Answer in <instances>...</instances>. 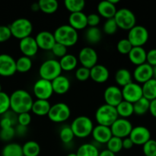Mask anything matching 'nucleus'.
<instances>
[{
  "label": "nucleus",
  "mask_w": 156,
  "mask_h": 156,
  "mask_svg": "<svg viewBox=\"0 0 156 156\" xmlns=\"http://www.w3.org/2000/svg\"><path fill=\"white\" fill-rule=\"evenodd\" d=\"M10 97V110L16 114L30 112L33 105V98L24 89H18L12 93Z\"/></svg>",
  "instance_id": "nucleus-1"
},
{
  "label": "nucleus",
  "mask_w": 156,
  "mask_h": 156,
  "mask_svg": "<svg viewBox=\"0 0 156 156\" xmlns=\"http://www.w3.org/2000/svg\"><path fill=\"white\" fill-rule=\"evenodd\" d=\"M53 34L56 43L62 44L67 48L76 45L79 41L78 31L69 24H62L59 26Z\"/></svg>",
  "instance_id": "nucleus-2"
},
{
  "label": "nucleus",
  "mask_w": 156,
  "mask_h": 156,
  "mask_svg": "<svg viewBox=\"0 0 156 156\" xmlns=\"http://www.w3.org/2000/svg\"><path fill=\"white\" fill-rule=\"evenodd\" d=\"M75 137L85 139L89 136L94 128V124L91 119L87 116L81 115L76 117L70 125Z\"/></svg>",
  "instance_id": "nucleus-3"
},
{
  "label": "nucleus",
  "mask_w": 156,
  "mask_h": 156,
  "mask_svg": "<svg viewBox=\"0 0 156 156\" xmlns=\"http://www.w3.org/2000/svg\"><path fill=\"white\" fill-rule=\"evenodd\" d=\"M9 26L12 36L19 41L30 37L33 31V24L31 21L26 18H17Z\"/></svg>",
  "instance_id": "nucleus-4"
},
{
  "label": "nucleus",
  "mask_w": 156,
  "mask_h": 156,
  "mask_svg": "<svg viewBox=\"0 0 156 156\" xmlns=\"http://www.w3.org/2000/svg\"><path fill=\"white\" fill-rule=\"evenodd\" d=\"M94 117L98 124L109 127L119 117L115 107L111 106L107 104L101 105L96 110Z\"/></svg>",
  "instance_id": "nucleus-5"
},
{
  "label": "nucleus",
  "mask_w": 156,
  "mask_h": 156,
  "mask_svg": "<svg viewBox=\"0 0 156 156\" xmlns=\"http://www.w3.org/2000/svg\"><path fill=\"white\" fill-rule=\"evenodd\" d=\"M62 72L59 60L49 59L41 63L39 68V76L41 79L52 82L56 77L62 75Z\"/></svg>",
  "instance_id": "nucleus-6"
},
{
  "label": "nucleus",
  "mask_w": 156,
  "mask_h": 156,
  "mask_svg": "<svg viewBox=\"0 0 156 156\" xmlns=\"http://www.w3.org/2000/svg\"><path fill=\"white\" fill-rule=\"evenodd\" d=\"M118 28L129 30L136 24V18L133 12L126 8L118 9L114 17Z\"/></svg>",
  "instance_id": "nucleus-7"
},
{
  "label": "nucleus",
  "mask_w": 156,
  "mask_h": 156,
  "mask_svg": "<svg viewBox=\"0 0 156 156\" xmlns=\"http://www.w3.org/2000/svg\"><path fill=\"white\" fill-rule=\"evenodd\" d=\"M71 116L70 108L63 102H58L50 107L47 117L52 122L56 123L66 121Z\"/></svg>",
  "instance_id": "nucleus-8"
},
{
  "label": "nucleus",
  "mask_w": 156,
  "mask_h": 156,
  "mask_svg": "<svg viewBox=\"0 0 156 156\" xmlns=\"http://www.w3.org/2000/svg\"><path fill=\"white\" fill-rule=\"evenodd\" d=\"M128 41L133 47H143L148 42L149 38V30L143 25L136 24L133 27L128 30Z\"/></svg>",
  "instance_id": "nucleus-9"
},
{
  "label": "nucleus",
  "mask_w": 156,
  "mask_h": 156,
  "mask_svg": "<svg viewBox=\"0 0 156 156\" xmlns=\"http://www.w3.org/2000/svg\"><path fill=\"white\" fill-rule=\"evenodd\" d=\"M78 60L82 66L91 69L93 66L98 64V55L97 51L91 47H82L78 55Z\"/></svg>",
  "instance_id": "nucleus-10"
},
{
  "label": "nucleus",
  "mask_w": 156,
  "mask_h": 156,
  "mask_svg": "<svg viewBox=\"0 0 156 156\" xmlns=\"http://www.w3.org/2000/svg\"><path fill=\"white\" fill-rule=\"evenodd\" d=\"M133 124L128 119L118 117L110 126L113 136L124 139L128 137L133 129Z\"/></svg>",
  "instance_id": "nucleus-11"
},
{
  "label": "nucleus",
  "mask_w": 156,
  "mask_h": 156,
  "mask_svg": "<svg viewBox=\"0 0 156 156\" xmlns=\"http://www.w3.org/2000/svg\"><path fill=\"white\" fill-rule=\"evenodd\" d=\"M33 92L37 99L48 101L53 94L51 82L40 79L34 82Z\"/></svg>",
  "instance_id": "nucleus-12"
},
{
  "label": "nucleus",
  "mask_w": 156,
  "mask_h": 156,
  "mask_svg": "<svg viewBox=\"0 0 156 156\" xmlns=\"http://www.w3.org/2000/svg\"><path fill=\"white\" fill-rule=\"evenodd\" d=\"M123 101L134 104L143 97L142 85L132 82L121 88Z\"/></svg>",
  "instance_id": "nucleus-13"
},
{
  "label": "nucleus",
  "mask_w": 156,
  "mask_h": 156,
  "mask_svg": "<svg viewBox=\"0 0 156 156\" xmlns=\"http://www.w3.org/2000/svg\"><path fill=\"white\" fill-rule=\"evenodd\" d=\"M16 73V60L7 53L0 54V76L10 77Z\"/></svg>",
  "instance_id": "nucleus-14"
},
{
  "label": "nucleus",
  "mask_w": 156,
  "mask_h": 156,
  "mask_svg": "<svg viewBox=\"0 0 156 156\" xmlns=\"http://www.w3.org/2000/svg\"><path fill=\"white\" fill-rule=\"evenodd\" d=\"M129 137L134 146H143L151 140V132L147 127L144 126H137L133 127Z\"/></svg>",
  "instance_id": "nucleus-15"
},
{
  "label": "nucleus",
  "mask_w": 156,
  "mask_h": 156,
  "mask_svg": "<svg viewBox=\"0 0 156 156\" xmlns=\"http://www.w3.org/2000/svg\"><path fill=\"white\" fill-rule=\"evenodd\" d=\"M153 78V67L146 62L136 66L133 73V79H135L138 84H144L145 82Z\"/></svg>",
  "instance_id": "nucleus-16"
},
{
  "label": "nucleus",
  "mask_w": 156,
  "mask_h": 156,
  "mask_svg": "<svg viewBox=\"0 0 156 156\" xmlns=\"http://www.w3.org/2000/svg\"><path fill=\"white\" fill-rule=\"evenodd\" d=\"M104 99L105 104L116 108L123 100L121 88L117 85L107 87L104 92Z\"/></svg>",
  "instance_id": "nucleus-17"
},
{
  "label": "nucleus",
  "mask_w": 156,
  "mask_h": 156,
  "mask_svg": "<svg viewBox=\"0 0 156 156\" xmlns=\"http://www.w3.org/2000/svg\"><path fill=\"white\" fill-rule=\"evenodd\" d=\"M35 41L38 48L43 50L50 51L56 44L53 34L48 30H41L35 37Z\"/></svg>",
  "instance_id": "nucleus-18"
},
{
  "label": "nucleus",
  "mask_w": 156,
  "mask_h": 156,
  "mask_svg": "<svg viewBox=\"0 0 156 156\" xmlns=\"http://www.w3.org/2000/svg\"><path fill=\"white\" fill-rule=\"evenodd\" d=\"M19 50L23 56L27 57H33L37 53L38 46L34 37H27L19 41Z\"/></svg>",
  "instance_id": "nucleus-19"
},
{
  "label": "nucleus",
  "mask_w": 156,
  "mask_h": 156,
  "mask_svg": "<svg viewBox=\"0 0 156 156\" xmlns=\"http://www.w3.org/2000/svg\"><path fill=\"white\" fill-rule=\"evenodd\" d=\"M91 135L92 136V138L94 139V141L100 144H107L113 136L111 128L109 126L98 124L97 126H94Z\"/></svg>",
  "instance_id": "nucleus-20"
},
{
  "label": "nucleus",
  "mask_w": 156,
  "mask_h": 156,
  "mask_svg": "<svg viewBox=\"0 0 156 156\" xmlns=\"http://www.w3.org/2000/svg\"><path fill=\"white\" fill-rule=\"evenodd\" d=\"M109 69L101 64H97L90 69V79L96 83H105L109 79Z\"/></svg>",
  "instance_id": "nucleus-21"
},
{
  "label": "nucleus",
  "mask_w": 156,
  "mask_h": 156,
  "mask_svg": "<svg viewBox=\"0 0 156 156\" xmlns=\"http://www.w3.org/2000/svg\"><path fill=\"white\" fill-rule=\"evenodd\" d=\"M69 25L71 26L76 30H84L88 27L87 24V15L83 12L70 13L69 16Z\"/></svg>",
  "instance_id": "nucleus-22"
},
{
  "label": "nucleus",
  "mask_w": 156,
  "mask_h": 156,
  "mask_svg": "<svg viewBox=\"0 0 156 156\" xmlns=\"http://www.w3.org/2000/svg\"><path fill=\"white\" fill-rule=\"evenodd\" d=\"M53 93L57 94H65L69 91L71 86L70 81L66 76L60 75L51 82Z\"/></svg>",
  "instance_id": "nucleus-23"
},
{
  "label": "nucleus",
  "mask_w": 156,
  "mask_h": 156,
  "mask_svg": "<svg viewBox=\"0 0 156 156\" xmlns=\"http://www.w3.org/2000/svg\"><path fill=\"white\" fill-rule=\"evenodd\" d=\"M146 53L147 52L143 47H133L129 53H128V58L131 63L137 66L146 63Z\"/></svg>",
  "instance_id": "nucleus-24"
},
{
  "label": "nucleus",
  "mask_w": 156,
  "mask_h": 156,
  "mask_svg": "<svg viewBox=\"0 0 156 156\" xmlns=\"http://www.w3.org/2000/svg\"><path fill=\"white\" fill-rule=\"evenodd\" d=\"M97 11L100 17L106 18L107 20L114 18L117 9L116 5L110 2L108 0H106V1H101L98 3L97 6Z\"/></svg>",
  "instance_id": "nucleus-25"
},
{
  "label": "nucleus",
  "mask_w": 156,
  "mask_h": 156,
  "mask_svg": "<svg viewBox=\"0 0 156 156\" xmlns=\"http://www.w3.org/2000/svg\"><path fill=\"white\" fill-rule=\"evenodd\" d=\"M50 107H51V105L49 101L36 99L35 101H34L30 111H32V113L35 115L43 117V116H47L48 114Z\"/></svg>",
  "instance_id": "nucleus-26"
},
{
  "label": "nucleus",
  "mask_w": 156,
  "mask_h": 156,
  "mask_svg": "<svg viewBox=\"0 0 156 156\" xmlns=\"http://www.w3.org/2000/svg\"><path fill=\"white\" fill-rule=\"evenodd\" d=\"M78 58L71 53H67L59 60L62 71L65 72H70L76 69L78 66Z\"/></svg>",
  "instance_id": "nucleus-27"
},
{
  "label": "nucleus",
  "mask_w": 156,
  "mask_h": 156,
  "mask_svg": "<svg viewBox=\"0 0 156 156\" xmlns=\"http://www.w3.org/2000/svg\"><path fill=\"white\" fill-rule=\"evenodd\" d=\"M114 79L118 87H124L125 85L133 82V75L127 69H119L115 73Z\"/></svg>",
  "instance_id": "nucleus-28"
},
{
  "label": "nucleus",
  "mask_w": 156,
  "mask_h": 156,
  "mask_svg": "<svg viewBox=\"0 0 156 156\" xmlns=\"http://www.w3.org/2000/svg\"><path fill=\"white\" fill-rule=\"evenodd\" d=\"M143 98L150 101L156 99V79L152 78L142 85Z\"/></svg>",
  "instance_id": "nucleus-29"
},
{
  "label": "nucleus",
  "mask_w": 156,
  "mask_h": 156,
  "mask_svg": "<svg viewBox=\"0 0 156 156\" xmlns=\"http://www.w3.org/2000/svg\"><path fill=\"white\" fill-rule=\"evenodd\" d=\"M85 38L90 44H97L101 41L102 31L98 27H88L85 30Z\"/></svg>",
  "instance_id": "nucleus-30"
},
{
  "label": "nucleus",
  "mask_w": 156,
  "mask_h": 156,
  "mask_svg": "<svg viewBox=\"0 0 156 156\" xmlns=\"http://www.w3.org/2000/svg\"><path fill=\"white\" fill-rule=\"evenodd\" d=\"M116 110H117L118 117H121V118L128 119L133 114H134L133 105V104L126 101H122L116 107Z\"/></svg>",
  "instance_id": "nucleus-31"
},
{
  "label": "nucleus",
  "mask_w": 156,
  "mask_h": 156,
  "mask_svg": "<svg viewBox=\"0 0 156 156\" xmlns=\"http://www.w3.org/2000/svg\"><path fill=\"white\" fill-rule=\"evenodd\" d=\"M38 5L40 11L47 15L54 14L59 9V3L56 0H40Z\"/></svg>",
  "instance_id": "nucleus-32"
},
{
  "label": "nucleus",
  "mask_w": 156,
  "mask_h": 156,
  "mask_svg": "<svg viewBox=\"0 0 156 156\" xmlns=\"http://www.w3.org/2000/svg\"><path fill=\"white\" fill-rule=\"evenodd\" d=\"M2 156H23L22 146L16 143H9L3 147Z\"/></svg>",
  "instance_id": "nucleus-33"
},
{
  "label": "nucleus",
  "mask_w": 156,
  "mask_h": 156,
  "mask_svg": "<svg viewBox=\"0 0 156 156\" xmlns=\"http://www.w3.org/2000/svg\"><path fill=\"white\" fill-rule=\"evenodd\" d=\"M23 156H38L41 153V146L37 142L29 140L22 146Z\"/></svg>",
  "instance_id": "nucleus-34"
},
{
  "label": "nucleus",
  "mask_w": 156,
  "mask_h": 156,
  "mask_svg": "<svg viewBox=\"0 0 156 156\" xmlns=\"http://www.w3.org/2000/svg\"><path fill=\"white\" fill-rule=\"evenodd\" d=\"M99 150L97 146L92 143L82 144L76 152L77 156H98Z\"/></svg>",
  "instance_id": "nucleus-35"
},
{
  "label": "nucleus",
  "mask_w": 156,
  "mask_h": 156,
  "mask_svg": "<svg viewBox=\"0 0 156 156\" xmlns=\"http://www.w3.org/2000/svg\"><path fill=\"white\" fill-rule=\"evenodd\" d=\"M17 117L18 114L14 113L13 111H10L9 110L2 117L0 120V128L5 129V128L14 127L17 124Z\"/></svg>",
  "instance_id": "nucleus-36"
},
{
  "label": "nucleus",
  "mask_w": 156,
  "mask_h": 156,
  "mask_svg": "<svg viewBox=\"0 0 156 156\" xmlns=\"http://www.w3.org/2000/svg\"><path fill=\"white\" fill-rule=\"evenodd\" d=\"M65 8L70 13L83 12L85 7V2L84 0H65Z\"/></svg>",
  "instance_id": "nucleus-37"
},
{
  "label": "nucleus",
  "mask_w": 156,
  "mask_h": 156,
  "mask_svg": "<svg viewBox=\"0 0 156 156\" xmlns=\"http://www.w3.org/2000/svg\"><path fill=\"white\" fill-rule=\"evenodd\" d=\"M33 66L31 58L21 56L16 60V70L21 73H25L30 71Z\"/></svg>",
  "instance_id": "nucleus-38"
},
{
  "label": "nucleus",
  "mask_w": 156,
  "mask_h": 156,
  "mask_svg": "<svg viewBox=\"0 0 156 156\" xmlns=\"http://www.w3.org/2000/svg\"><path fill=\"white\" fill-rule=\"evenodd\" d=\"M149 103L150 101L149 100L143 97L136 102L133 104L134 114L138 116H143L146 114L149 111Z\"/></svg>",
  "instance_id": "nucleus-39"
},
{
  "label": "nucleus",
  "mask_w": 156,
  "mask_h": 156,
  "mask_svg": "<svg viewBox=\"0 0 156 156\" xmlns=\"http://www.w3.org/2000/svg\"><path fill=\"white\" fill-rule=\"evenodd\" d=\"M59 139L64 144H69L73 142L75 136L70 126H64L59 130Z\"/></svg>",
  "instance_id": "nucleus-40"
},
{
  "label": "nucleus",
  "mask_w": 156,
  "mask_h": 156,
  "mask_svg": "<svg viewBox=\"0 0 156 156\" xmlns=\"http://www.w3.org/2000/svg\"><path fill=\"white\" fill-rule=\"evenodd\" d=\"M107 149L112 152L113 153L117 154L123 149L122 146V139L116 136H112L111 140L107 143Z\"/></svg>",
  "instance_id": "nucleus-41"
},
{
  "label": "nucleus",
  "mask_w": 156,
  "mask_h": 156,
  "mask_svg": "<svg viewBox=\"0 0 156 156\" xmlns=\"http://www.w3.org/2000/svg\"><path fill=\"white\" fill-rule=\"evenodd\" d=\"M10 110V97L5 91L0 92V115L2 116Z\"/></svg>",
  "instance_id": "nucleus-42"
},
{
  "label": "nucleus",
  "mask_w": 156,
  "mask_h": 156,
  "mask_svg": "<svg viewBox=\"0 0 156 156\" xmlns=\"http://www.w3.org/2000/svg\"><path fill=\"white\" fill-rule=\"evenodd\" d=\"M118 30V27L117 25L114 18L107 19L103 24V32L106 34L112 35L114 34Z\"/></svg>",
  "instance_id": "nucleus-43"
},
{
  "label": "nucleus",
  "mask_w": 156,
  "mask_h": 156,
  "mask_svg": "<svg viewBox=\"0 0 156 156\" xmlns=\"http://www.w3.org/2000/svg\"><path fill=\"white\" fill-rule=\"evenodd\" d=\"M133 48L132 44H130L127 38L120 39L117 44V50L120 54L128 55L131 49Z\"/></svg>",
  "instance_id": "nucleus-44"
},
{
  "label": "nucleus",
  "mask_w": 156,
  "mask_h": 156,
  "mask_svg": "<svg viewBox=\"0 0 156 156\" xmlns=\"http://www.w3.org/2000/svg\"><path fill=\"white\" fill-rule=\"evenodd\" d=\"M143 152L145 156H156V140H149L143 146Z\"/></svg>",
  "instance_id": "nucleus-45"
},
{
  "label": "nucleus",
  "mask_w": 156,
  "mask_h": 156,
  "mask_svg": "<svg viewBox=\"0 0 156 156\" xmlns=\"http://www.w3.org/2000/svg\"><path fill=\"white\" fill-rule=\"evenodd\" d=\"M75 76H76V79H77L78 81H80V82H85V81H87L88 79H90V69L83 66L79 67V68L76 70Z\"/></svg>",
  "instance_id": "nucleus-46"
},
{
  "label": "nucleus",
  "mask_w": 156,
  "mask_h": 156,
  "mask_svg": "<svg viewBox=\"0 0 156 156\" xmlns=\"http://www.w3.org/2000/svg\"><path fill=\"white\" fill-rule=\"evenodd\" d=\"M15 127L0 129V140L4 142H9L15 137Z\"/></svg>",
  "instance_id": "nucleus-47"
},
{
  "label": "nucleus",
  "mask_w": 156,
  "mask_h": 156,
  "mask_svg": "<svg viewBox=\"0 0 156 156\" xmlns=\"http://www.w3.org/2000/svg\"><path fill=\"white\" fill-rule=\"evenodd\" d=\"M50 51L53 53V54L55 56L59 58V59L63 57L64 56H66L68 53H67V47L62 45V44H59V43H56Z\"/></svg>",
  "instance_id": "nucleus-48"
},
{
  "label": "nucleus",
  "mask_w": 156,
  "mask_h": 156,
  "mask_svg": "<svg viewBox=\"0 0 156 156\" xmlns=\"http://www.w3.org/2000/svg\"><path fill=\"white\" fill-rule=\"evenodd\" d=\"M31 120L32 118L30 112L19 114H18V117H17V124L24 126H28L31 122Z\"/></svg>",
  "instance_id": "nucleus-49"
},
{
  "label": "nucleus",
  "mask_w": 156,
  "mask_h": 156,
  "mask_svg": "<svg viewBox=\"0 0 156 156\" xmlns=\"http://www.w3.org/2000/svg\"><path fill=\"white\" fill-rule=\"evenodd\" d=\"M101 22V17L98 13H91L87 15V24L90 27H95Z\"/></svg>",
  "instance_id": "nucleus-50"
},
{
  "label": "nucleus",
  "mask_w": 156,
  "mask_h": 156,
  "mask_svg": "<svg viewBox=\"0 0 156 156\" xmlns=\"http://www.w3.org/2000/svg\"><path fill=\"white\" fill-rule=\"evenodd\" d=\"M9 25H0V43H4L12 37Z\"/></svg>",
  "instance_id": "nucleus-51"
},
{
  "label": "nucleus",
  "mask_w": 156,
  "mask_h": 156,
  "mask_svg": "<svg viewBox=\"0 0 156 156\" xmlns=\"http://www.w3.org/2000/svg\"><path fill=\"white\" fill-rule=\"evenodd\" d=\"M146 62L151 66H156V48L151 49L146 53Z\"/></svg>",
  "instance_id": "nucleus-52"
},
{
  "label": "nucleus",
  "mask_w": 156,
  "mask_h": 156,
  "mask_svg": "<svg viewBox=\"0 0 156 156\" xmlns=\"http://www.w3.org/2000/svg\"><path fill=\"white\" fill-rule=\"evenodd\" d=\"M15 135L18 136H24L27 134L28 128L27 126H21V125L16 124L15 126Z\"/></svg>",
  "instance_id": "nucleus-53"
},
{
  "label": "nucleus",
  "mask_w": 156,
  "mask_h": 156,
  "mask_svg": "<svg viewBox=\"0 0 156 156\" xmlns=\"http://www.w3.org/2000/svg\"><path fill=\"white\" fill-rule=\"evenodd\" d=\"M122 146H123V149L128 150V149H132L133 147L134 144L132 140H130V138L128 136L124 139H122Z\"/></svg>",
  "instance_id": "nucleus-54"
},
{
  "label": "nucleus",
  "mask_w": 156,
  "mask_h": 156,
  "mask_svg": "<svg viewBox=\"0 0 156 156\" xmlns=\"http://www.w3.org/2000/svg\"><path fill=\"white\" fill-rule=\"evenodd\" d=\"M149 111L152 117L156 118V99H154V100L150 101V103H149Z\"/></svg>",
  "instance_id": "nucleus-55"
},
{
  "label": "nucleus",
  "mask_w": 156,
  "mask_h": 156,
  "mask_svg": "<svg viewBox=\"0 0 156 156\" xmlns=\"http://www.w3.org/2000/svg\"><path fill=\"white\" fill-rule=\"evenodd\" d=\"M98 156H116V154L113 153L112 152L106 149L102 150L101 152H99Z\"/></svg>",
  "instance_id": "nucleus-56"
},
{
  "label": "nucleus",
  "mask_w": 156,
  "mask_h": 156,
  "mask_svg": "<svg viewBox=\"0 0 156 156\" xmlns=\"http://www.w3.org/2000/svg\"><path fill=\"white\" fill-rule=\"evenodd\" d=\"M30 9L33 12H38L40 11V8H39V5H38V2H35L33 3L30 6Z\"/></svg>",
  "instance_id": "nucleus-57"
},
{
  "label": "nucleus",
  "mask_w": 156,
  "mask_h": 156,
  "mask_svg": "<svg viewBox=\"0 0 156 156\" xmlns=\"http://www.w3.org/2000/svg\"><path fill=\"white\" fill-rule=\"evenodd\" d=\"M108 1L111 3H112L113 5H116L120 2V0H108Z\"/></svg>",
  "instance_id": "nucleus-58"
},
{
  "label": "nucleus",
  "mask_w": 156,
  "mask_h": 156,
  "mask_svg": "<svg viewBox=\"0 0 156 156\" xmlns=\"http://www.w3.org/2000/svg\"><path fill=\"white\" fill-rule=\"evenodd\" d=\"M153 79H156V66L153 67Z\"/></svg>",
  "instance_id": "nucleus-59"
},
{
  "label": "nucleus",
  "mask_w": 156,
  "mask_h": 156,
  "mask_svg": "<svg viewBox=\"0 0 156 156\" xmlns=\"http://www.w3.org/2000/svg\"><path fill=\"white\" fill-rule=\"evenodd\" d=\"M67 156H77V155H76V153H73V152H72V153L68 154Z\"/></svg>",
  "instance_id": "nucleus-60"
},
{
  "label": "nucleus",
  "mask_w": 156,
  "mask_h": 156,
  "mask_svg": "<svg viewBox=\"0 0 156 156\" xmlns=\"http://www.w3.org/2000/svg\"><path fill=\"white\" fill-rule=\"evenodd\" d=\"M1 91H2V85L0 84V92H1Z\"/></svg>",
  "instance_id": "nucleus-61"
}]
</instances>
